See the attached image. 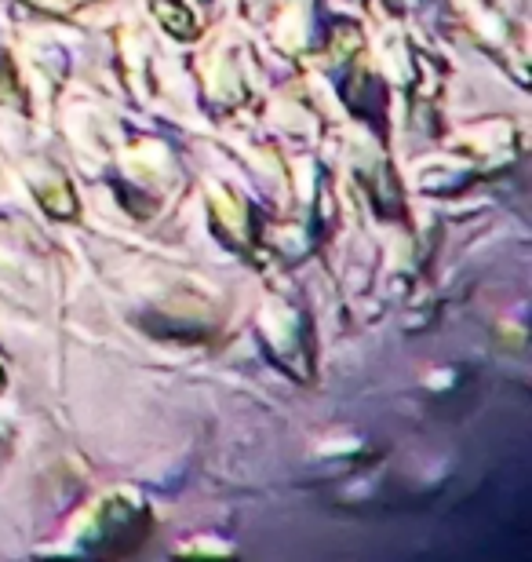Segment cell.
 <instances>
[]
</instances>
